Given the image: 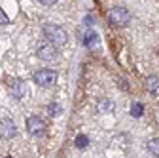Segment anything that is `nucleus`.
<instances>
[{"instance_id":"obj_17","label":"nucleus","mask_w":159,"mask_h":158,"mask_svg":"<svg viewBox=\"0 0 159 158\" xmlns=\"http://www.w3.org/2000/svg\"><path fill=\"white\" fill-rule=\"evenodd\" d=\"M84 23H85V25H93V23H95V19H93V15H85V19H84Z\"/></svg>"},{"instance_id":"obj_14","label":"nucleus","mask_w":159,"mask_h":158,"mask_svg":"<svg viewBox=\"0 0 159 158\" xmlns=\"http://www.w3.org/2000/svg\"><path fill=\"white\" fill-rule=\"evenodd\" d=\"M98 111H102V112L112 111V101H110V99H102L101 103H98Z\"/></svg>"},{"instance_id":"obj_4","label":"nucleus","mask_w":159,"mask_h":158,"mask_svg":"<svg viewBox=\"0 0 159 158\" xmlns=\"http://www.w3.org/2000/svg\"><path fill=\"white\" fill-rule=\"evenodd\" d=\"M27 130H29L30 135L40 137V135H44V131H46V122L40 116H30L27 120Z\"/></svg>"},{"instance_id":"obj_16","label":"nucleus","mask_w":159,"mask_h":158,"mask_svg":"<svg viewBox=\"0 0 159 158\" xmlns=\"http://www.w3.org/2000/svg\"><path fill=\"white\" fill-rule=\"evenodd\" d=\"M38 2H40V4H44V6H53L57 0H38Z\"/></svg>"},{"instance_id":"obj_3","label":"nucleus","mask_w":159,"mask_h":158,"mask_svg":"<svg viewBox=\"0 0 159 158\" xmlns=\"http://www.w3.org/2000/svg\"><path fill=\"white\" fill-rule=\"evenodd\" d=\"M108 17H110V23L116 25V27H125V25L131 21V13H129V10H125V8H114V10L108 13Z\"/></svg>"},{"instance_id":"obj_13","label":"nucleus","mask_w":159,"mask_h":158,"mask_svg":"<svg viewBox=\"0 0 159 158\" xmlns=\"http://www.w3.org/2000/svg\"><path fill=\"white\" fill-rule=\"evenodd\" d=\"M61 105H59V103H51L49 107H48V112H49V116H59V114H61Z\"/></svg>"},{"instance_id":"obj_6","label":"nucleus","mask_w":159,"mask_h":158,"mask_svg":"<svg viewBox=\"0 0 159 158\" xmlns=\"http://www.w3.org/2000/svg\"><path fill=\"white\" fill-rule=\"evenodd\" d=\"M15 124L11 122V120H2V122H0V135H2V137H6V139H8V137H13L15 135Z\"/></svg>"},{"instance_id":"obj_12","label":"nucleus","mask_w":159,"mask_h":158,"mask_svg":"<svg viewBox=\"0 0 159 158\" xmlns=\"http://www.w3.org/2000/svg\"><path fill=\"white\" fill-rule=\"evenodd\" d=\"M87 145H89V137L87 135H78L76 137V147L78 149H85Z\"/></svg>"},{"instance_id":"obj_2","label":"nucleus","mask_w":159,"mask_h":158,"mask_svg":"<svg viewBox=\"0 0 159 158\" xmlns=\"http://www.w3.org/2000/svg\"><path fill=\"white\" fill-rule=\"evenodd\" d=\"M34 82L42 88H49L57 82V72L53 69H40L34 74Z\"/></svg>"},{"instance_id":"obj_1","label":"nucleus","mask_w":159,"mask_h":158,"mask_svg":"<svg viewBox=\"0 0 159 158\" xmlns=\"http://www.w3.org/2000/svg\"><path fill=\"white\" fill-rule=\"evenodd\" d=\"M44 36L48 38V40H49L53 46H65L66 40H68L66 32H65L61 27H59V25H51V23L44 25Z\"/></svg>"},{"instance_id":"obj_18","label":"nucleus","mask_w":159,"mask_h":158,"mask_svg":"<svg viewBox=\"0 0 159 158\" xmlns=\"http://www.w3.org/2000/svg\"><path fill=\"white\" fill-rule=\"evenodd\" d=\"M6 158H13V156H6Z\"/></svg>"},{"instance_id":"obj_5","label":"nucleus","mask_w":159,"mask_h":158,"mask_svg":"<svg viewBox=\"0 0 159 158\" xmlns=\"http://www.w3.org/2000/svg\"><path fill=\"white\" fill-rule=\"evenodd\" d=\"M36 55H38V59H42V61H55L57 50H55L53 44H42V46H38Z\"/></svg>"},{"instance_id":"obj_7","label":"nucleus","mask_w":159,"mask_h":158,"mask_svg":"<svg viewBox=\"0 0 159 158\" xmlns=\"http://www.w3.org/2000/svg\"><path fill=\"white\" fill-rule=\"evenodd\" d=\"M84 44H85L87 48H95V46L98 44V34H97L95 31L87 29V32L84 34Z\"/></svg>"},{"instance_id":"obj_11","label":"nucleus","mask_w":159,"mask_h":158,"mask_svg":"<svg viewBox=\"0 0 159 158\" xmlns=\"http://www.w3.org/2000/svg\"><path fill=\"white\" fill-rule=\"evenodd\" d=\"M148 151H150L152 154L159 156V137H157V139H150V141H148Z\"/></svg>"},{"instance_id":"obj_9","label":"nucleus","mask_w":159,"mask_h":158,"mask_svg":"<svg viewBox=\"0 0 159 158\" xmlns=\"http://www.w3.org/2000/svg\"><path fill=\"white\" fill-rule=\"evenodd\" d=\"M146 88L152 93H159V78L157 76H148L146 78Z\"/></svg>"},{"instance_id":"obj_10","label":"nucleus","mask_w":159,"mask_h":158,"mask_svg":"<svg viewBox=\"0 0 159 158\" xmlns=\"http://www.w3.org/2000/svg\"><path fill=\"white\" fill-rule=\"evenodd\" d=\"M131 114H133L134 118H140V116L144 114V105H142V103H133V105H131Z\"/></svg>"},{"instance_id":"obj_8","label":"nucleus","mask_w":159,"mask_h":158,"mask_svg":"<svg viewBox=\"0 0 159 158\" xmlns=\"http://www.w3.org/2000/svg\"><path fill=\"white\" fill-rule=\"evenodd\" d=\"M25 93V84L19 80V78H15V80L11 82V95L13 97H21Z\"/></svg>"},{"instance_id":"obj_15","label":"nucleus","mask_w":159,"mask_h":158,"mask_svg":"<svg viewBox=\"0 0 159 158\" xmlns=\"http://www.w3.org/2000/svg\"><path fill=\"white\" fill-rule=\"evenodd\" d=\"M10 23V19H8V15L4 13V10L0 8V25H8Z\"/></svg>"}]
</instances>
